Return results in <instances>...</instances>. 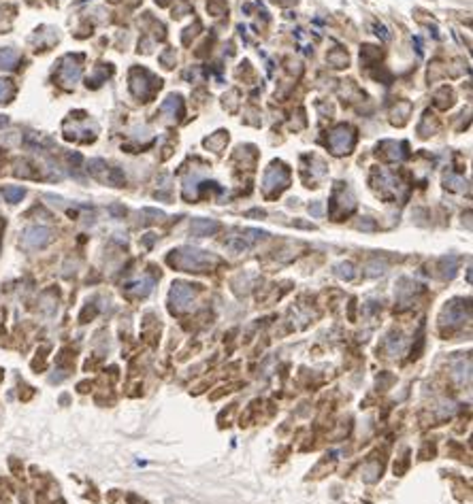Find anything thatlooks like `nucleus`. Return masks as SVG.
Masks as SVG:
<instances>
[{"label":"nucleus","mask_w":473,"mask_h":504,"mask_svg":"<svg viewBox=\"0 0 473 504\" xmlns=\"http://www.w3.org/2000/svg\"><path fill=\"white\" fill-rule=\"evenodd\" d=\"M218 262L220 260L213 254H209V251L190 249V247H181L168 256V264L185 273H209Z\"/></svg>","instance_id":"nucleus-1"},{"label":"nucleus","mask_w":473,"mask_h":504,"mask_svg":"<svg viewBox=\"0 0 473 504\" xmlns=\"http://www.w3.org/2000/svg\"><path fill=\"white\" fill-rule=\"evenodd\" d=\"M192 287L185 285V283H173V290L168 294V304H171V311L173 313H181L188 309V304L192 302Z\"/></svg>","instance_id":"nucleus-2"},{"label":"nucleus","mask_w":473,"mask_h":504,"mask_svg":"<svg viewBox=\"0 0 473 504\" xmlns=\"http://www.w3.org/2000/svg\"><path fill=\"white\" fill-rule=\"evenodd\" d=\"M49 240H51V230L45 226H32L24 232V245L26 247L39 249V247H45Z\"/></svg>","instance_id":"nucleus-3"},{"label":"nucleus","mask_w":473,"mask_h":504,"mask_svg":"<svg viewBox=\"0 0 473 504\" xmlns=\"http://www.w3.org/2000/svg\"><path fill=\"white\" fill-rule=\"evenodd\" d=\"M288 181H290V177L283 168H271L264 177V192H271L273 187H277V192H279L288 185Z\"/></svg>","instance_id":"nucleus-4"},{"label":"nucleus","mask_w":473,"mask_h":504,"mask_svg":"<svg viewBox=\"0 0 473 504\" xmlns=\"http://www.w3.org/2000/svg\"><path fill=\"white\" fill-rule=\"evenodd\" d=\"M467 317H469V315H465V309L458 307V302L454 300V302H450L448 307L443 309L441 323H443V326H445V323H448V326H458V323H462Z\"/></svg>","instance_id":"nucleus-5"},{"label":"nucleus","mask_w":473,"mask_h":504,"mask_svg":"<svg viewBox=\"0 0 473 504\" xmlns=\"http://www.w3.org/2000/svg\"><path fill=\"white\" fill-rule=\"evenodd\" d=\"M220 230V223L216 219H194L190 223V232L194 236H211Z\"/></svg>","instance_id":"nucleus-6"},{"label":"nucleus","mask_w":473,"mask_h":504,"mask_svg":"<svg viewBox=\"0 0 473 504\" xmlns=\"http://www.w3.org/2000/svg\"><path fill=\"white\" fill-rule=\"evenodd\" d=\"M331 145L335 149V154H347V149L352 145V134L347 128H339L331 137Z\"/></svg>","instance_id":"nucleus-7"},{"label":"nucleus","mask_w":473,"mask_h":504,"mask_svg":"<svg viewBox=\"0 0 473 504\" xmlns=\"http://www.w3.org/2000/svg\"><path fill=\"white\" fill-rule=\"evenodd\" d=\"M224 245H226V249L233 251V254H243V251H247L249 247H252V242H249L245 236H233V238H228Z\"/></svg>","instance_id":"nucleus-8"},{"label":"nucleus","mask_w":473,"mask_h":504,"mask_svg":"<svg viewBox=\"0 0 473 504\" xmlns=\"http://www.w3.org/2000/svg\"><path fill=\"white\" fill-rule=\"evenodd\" d=\"M403 347H405V338H403V334H390V338L386 340V349H388V353L390 355H399L401 351H403Z\"/></svg>","instance_id":"nucleus-9"},{"label":"nucleus","mask_w":473,"mask_h":504,"mask_svg":"<svg viewBox=\"0 0 473 504\" xmlns=\"http://www.w3.org/2000/svg\"><path fill=\"white\" fill-rule=\"evenodd\" d=\"M380 474H382V466L375 464V462H371V464H367L362 468V479L367 483H375L380 479Z\"/></svg>","instance_id":"nucleus-10"},{"label":"nucleus","mask_w":473,"mask_h":504,"mask_svg":"<svg viewBox=\"0 0 473 504\" xmlns=\"http://www.w3.org/2000/svg\"><path fill=\"white\" fill-rule=\"evenodd\" d=\"M469 370H471V366H469V359H467V364H465V362H458L456 366H454V376H456V381H458L460 385L469 383V379H471Z\"/></svg>","instance_id":"nucleus-11"},{"label":"nucleus","mask_w":473,"mask_h":504,"mask_svg":"<svg viewBox=\"0 0 473 504\" xmlns=\"http://www.w3.org/2000/svg\"><path fill=\"white\" fill-rule=\"evenodd\" d=\"M151 285H154V281H151V279H143V281H137V283H132V285H128V287H130V292H135V294H139V296H147V294L151 292Z\"/></svg>","instance_id":"nucleus-12"},{"label":"nucleus","mask_w":473,"mask_h":504,"mask_svg":"<svg viewBox=\"0 0 473 504\" xmlns=\"http://www.w3.org/2000/svg\"><path fill=\"white\" fill-rule=\"evenodd\" d=\"M5 198L9 202H20L22 198H24V190L22 187H5Z\"/></svg>","instance_id":"nucleus-13"},{"label":"nucleus","mask_w":473,"mask_h":504,"mask_svg":"<svg viewBox=\"0 0 473 504\" xmlns=\"http://www.w3.org/2000/svg\"><path fill=\"white\" fill-rule=\"evenodd\" d=\"M337 275L339 277H343V279H354V266L350 264V262H345V264H339L337 266Z\"/></svg>","instance_id":"nucleus-14"},{"label":"nucleus","mask_w":473,"mask_h":504,"mask_svg":"<svg viewBox=\"0 0 473 504\" xmlns=\"http://www.w3.org/2000/svg\"><path fill=\"white\" fill-rule=\"evenodd\" d=\"M15 60H17V56H15L13 51H0V66H3V68H9Z\"/></svg>","instance_id":"nucleus-15"},{"label":"nucleus","mask_w":473,"mask_h":504,"mask_svg":"<svg viewBox=\"0 0 473 504\" xmlns=\"http://www.w3.org/2000/svg\"><path fill=\"white\" fill-rule=\"evenodd\" d=\"M7 94H9V85H7V81H0V102L7 98Z\"/></svg>","instance_id":"nucleus-16"},{"label":"nucleus","mask_w":473,"mask_h":504,"mask_svg":"<svg viewBox=\"0 0 473 504\" xmlns=\"http://www.w3.org/2000/svg\"><path fill=\"white\" fill-rule=\"evenodd\" d=\"M309 211L314 213V215H320V213H322V204H314V206H309Z\"/></svg>","instance_id":"nucleus-17"}]
</instances>
